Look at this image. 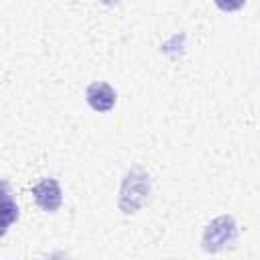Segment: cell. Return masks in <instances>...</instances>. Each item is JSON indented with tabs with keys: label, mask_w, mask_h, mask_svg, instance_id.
Segmentation results:
<instances>
[{
	"label": "cell",
	"mask_w": 260,
	"mask_h": 260,
	"mask_svg": "<svg viewBox=\"0 0 260 260\" xmlns=\"http://www.w3.org/2000/svg\"><path fill=\"white\" fill-rule=\"evenodd\" d=\"M213 4L221 12H238L240 8L246 6V0H213Z\"/></svg>",
	"instance_id": "cell-5"
},
{
	"label": "cell",
	"mask_w": 260,
	"mask_h": 260,
	"mask_svg": "<svg viewBox=\"0 0 260 260\" xmlns=\"http://www.w3.org/2000/svg\"><path fill=\"white\" fill-rule=\"evenodd\" d=\"M100 2H104L106 6H116V4H120L122 0H100Z\"/></svg>",
	"instance_id": "cell-7"
},
{
	"label": "cell",
	"mask_w": 260,
	"mask_h": 260,
	"mask_svg": "<svg viewBox=\"0 0 260 260\" xmlns=\"http://www.w3.org/2000/svg\"><path fill=\"white\" fill-rule=\"evenodd\" d=\"M85 102L93 112L108 114L114 110V106L118 102V93H116L114 85H110L108 81H91L85 87Z\"/></svg>",
	"instance_id": "cell-4"
},
{
	"label": "cell",
	"mask_w": 260,
	"mask_h": 260,
	"mask_svg": "<svg viewBox=\"0 0 260 260\" xmlns=\"http://www.w3.org/2000/svg\"><path fill=\"white\" fill-rule=\"evenodd\" d=\"M32 201L45 213H57L63 205V189L55 177H41L30 189Z\"/></svg>",
	"instance_id": "cell-3"
},
{
	"label": "cell",
	"mask_w": 260,
	"mask_h": 260,
	"mask_svg": "<svg viewBox=\"0 0 260 260\" xmlns=\"http://www.w3.org/2000/svg\"><path fill=\"white\" fill-rule=\"evenodd\" d=\"M150 191H152V179H150V173L140 167V165H134L130 167L122 181H120V189H118V209L124 213V215H134L136 211H140L148 197H150Z\"/></svg>",
	"instance_id": "cell-1"
},
{
	"label": "cell",
	"mask_w": 260,
	"mask_h": 260,
	"mask_svg": "<svg viewBox=\"0 0 260 260\" xmlns=\"http://www.w3.org/2000/svg\"><path fill=\"white\" fill-rule=\"evenodd\" d=\"M238 236H240V232H238L236 217L230 215V213H223V215L213 217L203 228L201 248L207 254H217V252H223L228 248H234L236 242H238Z\"/></svg>",
	"instance_id": "cell-2"
},
{
	"label": "cell",
	"mask_w": 260,
	"mask_h": 260,
	"mask_svg": "<svg viewBox=\"0 0 260 260\" xmlns=\"http://www.w3.org/2000/svg\"><path fill=\"white\" fill-rule=\"evenodd\" d=\"M12 211H18V205H14L12 207V203H10V197H8V193H6V197H4V232L10 228V223L16 219L14 215H10Z\"/></svg>",
	"instance_id": "cell-6"
}]
</instances>
